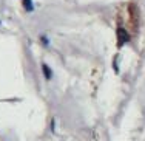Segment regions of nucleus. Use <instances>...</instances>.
I'll return each mask as SVG.
<instances>
[{
	"mask_svg": "<svg viewBox=\"0 0 145 141\" xmlns=\"http://www.w3.org/2000/svg\"><path fill=\"white\" fill-rule=\"evenodd\" d=\"M42 68H43V74H45V76H46L48 79H50V78H51V70H50V67H48L46 64H43Z\"/></svg>",
	"mask_w": 145,
	"mask_h": 141,
	"instance_id": "7ed1b4c3",
	"label": "nucleus"
},
{
	"mask_svg": "<svg viewBox=\"0 0 145 141\" xmlns=\"http://www.w3.org/2000/svg\"><path fill=\"white\" fill-rule=\"evenodd\" d=\"M22 2H23V6H25L26 11H33V9H34V6H33V3H31V0H22Z\"/></svg>",
	"mask_w": 145,
	"mask_h": 141,
	"instance_id": "f03ea898",
	"label": "nucleus"
},
{
	"mask_svg": "<svg viewBox=\"0 0 145 141\" xmlns=\"http://www.w3.org/2000/svg\"><path fill=\"white\" fill-rule=\"evenodd\" d=\"M117 37H119V47L123 45V43H125L127 40L130 39V36L127 34V31H125L123 28H119V30H117Z\"/></svg>",
	"mask_w": 145,
	"mask_h": 141,
	"instance_id": "f257e3e1",
	"label": "nucleus"
}]
</instances>
